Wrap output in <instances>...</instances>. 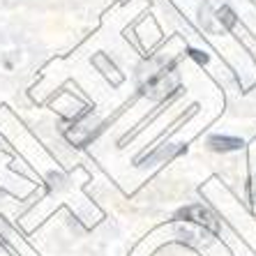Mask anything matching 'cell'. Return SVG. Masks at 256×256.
<instances>
[{
    "label": "cell",
    "instance_id": "1",
    "mask_svg": "<svg viewBox=\"0 0 256 256\" xmlns=\"http://www.w3.org/2000/svg\"><path fill=\"white\" fill-rule=\"evenodd\" d=\"M178 217H185V220H192L196 222V224H201V226L210 228V231H217L220 228V224H217V220H214V214L210 212V210H206L203 206H190V208L180 210Z\"/></svg>",
    "mask_w": 256,
    "mask_h": 256
},
{
    "label": "cell",
    "instance_id": "2",
    "mask_svg": "<svg viewBox=\"0 0 256 256\" xmlns=\"http://www.w3.org/2000/svg\"><path fill=\"white\" fill-rule=\"evenodd\" d=\"M208 146L217 152H226V150H238L242 146L240 138H228V136H210Z\"/></svg>",
    "mask_w": 256,
    "mask_h": 256
},
{
    "label": "cell",
    "instance_id": "3",
    "mask_svg": "<svg viewBox=\"0 0 256 256\" xmlns=\"http://www.w3.org/2000/svg\"><path fill=\"white\" fill-rule=\"evenodd\" d=\"M192 56H194V58H196V60H201V62H206V60H208V58H206V56H201V54H198V51H192Z\"/></svg>",
    "mask_w": 256,
    "mask_h": 256
}]
</instances>
